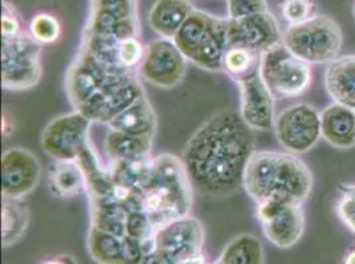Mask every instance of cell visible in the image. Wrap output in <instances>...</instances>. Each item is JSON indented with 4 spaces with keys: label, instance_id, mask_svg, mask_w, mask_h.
Listing matches in <instances>:
<instances>
[{
    "label": "cell",
    "instance_id": "6da1fadb",
    "mask_svg": "<svg viewBox=\"0 0 355 264\" xmlns=\"http://www.w3.org/2000/svg\"><path fill=\"white\" fill-rule=\"evenodd\" d=\"M251 127L234 110H222L193 132L182 162L193 191L206 197H227L243 187L254 153Z\"/></svg>",
    "mask_w": 355,
    "mask_h": 264
},
{
    "label": "cell",
    "instance_id": "7a4b0ae2",
    "mask_svg": "<svg viewBox=\"0 0 355 264\" xmlns=\"http://www.w3.org/2000/svg\"><path fill=\"white\" fill-rule=\"evenodd\" d=\"M314 178L300 156L280 151H256L247 165L243 188L256 204L276 200L301 204L311 197Z\"/></svg>",
    "mask_w": 355,
    "mask_h": 264
},
{
    "label": "cell",
    "instance_id": "3957f363",
    "mask_svg": "<svg viewBox=\"0 0 355 264\" xmlns=\"http://www.w3.org/2000/svg\"><path fill=\"white\" fill-rule=\"evenodd\" d=\"M193 187L182 160L173 155L151 158L148 176L138 197L155 230L173 220L190 216Z\"/></svg>",
    "mask_w": 355,
    "mask_h": 264
},
{
    "label": "cell",
    "instance_id": "277c9868",
    "mask_svg": "<svg viewBox=\"0 0 355 264\" xmlns=\"http://www.w3.org/2000/svg\"><path fill=\"white\" fill-rule=\"evenodd\" d=\"M342 43L340 24L327 15L317 16L304 24L288 27L282 33V44L297 59L309 65L330 64L338 59Z\"/></svg>",
    "mask_w": 355,
    "mask_h": 264
},
{
    "label": "cell",
    "instance_id": "5b68a950",
    "mask_svg": "<svg viewBox=\"0 0 355 264\" xmlns=\"http://www.w3.org/2000/svg\"><path fill=\"white\" fill-rule=\"evenodd\" d=\"M311 65L279 44L260 56V74L275 100L298 98L311 88Z\"/></svg>",
    "mask_w": 355,
    "mask_h": 264
},
{
    "label": "cell",
    "instance_id": "8992f818",
    "mask_svg": "<svg viewBox=\"0 0 355 264\" xmlns=\"http://www.w3.org/2000/svg\"><path fill=\"white\" fill-rule=\"evenodd\" d=\"M1 86L7 90H30L42 78L43 45L31 35L3 37Z\"/></svg>",
    "mask_w": 355,
    "mask_h": 264
},
{
    "label": "cell",
    "instance_id": "52a82bcc",
    "mask_svg": "<svg viewBox=\"0 0 355 264\" xmlns=\"http://www.w3.org/2000/svg\"><path fill=\"white\" fill-rule=\"evenodd\" d=\"M273 130L279 144L293 155L308 153L322 139L321 111L309 103H296L275 119Z\"/></svg>",
    "mask_w": 355,
    "mask_h": 264
},
{
    "label": "cell",
    "instance_id": "ba28073f",
    "mask_svg": "<svg viewBox=\"0 0 355 264\" xmlns=\"http://www.w3.org/2000/svg\"><path fill=\"white\" fill-rule=\"evenodd\" d=\"M92 120L76 111L53 117L42 135V146L56 162H77L90 142Z\"/></svg>",
    "mask_w": 355,
    "mask_h": 264
},
{
    "label": "cell",
    "instance_id": "9c48e42d",
    "mask_svg": "<svg viewBox=\"0 0 355 264\" xmlns=\"http://www.w3.org/2000/svg\"><path fill=\"white\" fill-rule=\"evenodd\" d=\"M256 205V217L266 239L279 249L296 246L305 230L302 205L276 200H266Z\"/></svg>",
    "mask_w": 355,
    "mask_h": 264
},
{
    "label": "cell",
    "instance_id": "30bf717a",
    "mask_svg": "<svg viewBox=\"0 0 355 264\" xmlns=\"http://www.w3.org/2000/svg\"><path fill=\"white\" fill-rule=\"evenodd\" d=\"M84 30L121 41L139 37L138 0H92Z\"/></svg>",
    "mask_w": 355,
    "mask_h": 264
},
{
    "label": "cell",
    "instance_id": "8fae6325",
    "mask_svg": "<svg viewBox=\"0 0 355 264\" xmlns=\"http://www.w3.org/2000/svg\"><path fill=\"white\" fill-rule=\"evenodd\" d=\"M186 62L187 59L177 44L161 37L145 46L138 74L157 88H175L186 74Z\"/></svg>",
    "mask_w": 355,
    "mask_h": 264
},
{
    "label": "cell",
    "instance_id": "7c38bea8",
    "mask_svg": "<svg viewBox=\"0 0 355 264\" xmlns=\"http://www.w3.org/2000/svg\"><path fill=\"white\" fill-rule=\"evenodd\" d=\"M139 78L138 72L116 78L76 111L83 113L92 122L107 124L121 111L145 94Z\"/></svg>",
    "mask_w": 355,
    "mask_h": 264
},
{
    "label": "cell",
    "instance_id": "4fadbf2b",
    "mask_svg": "<svg viewBox=\"0 0 355 264\" xmlns=\"http://www.w3.org/2000/svg\"><path fill=\"white\" fill-rule=\"evenodd\" d=\"M230 45L261 56L276 45L282 44L279 21L269 11L243 19H227Z\"/></svg>",
    "mask_w": 355,
    "mask_h": 264
},
{
    "label": "cell",
    "instance_id": "5bb4252c",
    "mask_svg": "<svg viewBox=\"0 0 355 264\" xmlns=\"http://www.w3.org/2000/svg\"><path fill=\"white\" fill-rule=\"evenodd\" d=\"M240 88V117L253 131H269L275 126V97L261 78L260 68L235 81Z\"/></svg>",
    "mask_w": 355,
    "mask_h": 264
},
{
    "label": "cell",
    "instance_id": "9a60e30c",
    "mask_svg": "<svg viewBox=\"0 0 355 264\" xmlns=\"http://www.w3.org/2000/svg\"><path fill=\"white\" fill-rule=\"evenodd\" d=\"M205 245V229L199 220L187 216L159 227L154 235V249L182 262L202 254Z\"/></svg>",
    "mask_w": 355,
    "mask_h": 264
},
{
    "label": "cell",
    "instance_id": "2e32d148",
    "mask_svg": "<svg viewBox=\"0 0 355 264\" xmlns=\"http://www.w3.org/2000/svg\"><path fill=\"white\" fill-rule=\"evenodd\" d=\"M122 75L107 72L97 59L80 49L67 73L65 81L67 94L74 110H80L101 88Z\"/></svg>",
    "mask_w": 355,
    "mask_h": 264
},
{
    "label": "cell",
    "instance_id": "e0dca14e",
    "mask_svg": "<svg viewBox=\"0 0 355 264\" xmlns=\"http://www.w3.org/2000/svg\"><path fill=\"white\" fill-rule=\"evenodd\" d=\"M42 177L37 158L26 148L7 149L1 159V194L6 198H24L35 191Z\"/></svg>",
    "mask_w": 355,
    "mask_h": 264
},
{
    "label": "cell",
    "instance_id": "ac0fdd59",
    "mask_svg": "<svg viewBox=\"0 0 355 264\" xmlns=\"http://www.w3.org/2000/svg\"><path fill=\"white\" fill-rule=\"evenodd\" d=\"M88 252L98 264H141L145 251L139 242L129 236H117L90 227Z\"/></svg>",
    "mask_w": 355,
    "mask_h": 264
},
{
    "label": "cell",
    "instance_id": "d6986e66",
    "mask_svg": "<svg viewBox=\"0 0 355 264\" xmlns=\"http://www.w3.org/2000/svg\"><path fill=\"white\" fill-rule=\"evenodd\" d=\"M322 139L331 147L350 149L355 146V110L333 102L321 111Z\"/></svg>",
    "mask_w": 355,
    "mask_h": 264
},
{
    "label": "cell",
    "instance_id": "ffe728a7",
    "mask_svg": "<svg viewBox=\"0 0 355 264\" xmlns=\"http://www.w3.org/2000/svg\"><path fill=\"white\" fill-rule=\"evenodd\" d=\"M231 48L227 33V19L215 17L202 41L193 49L189 59L200 69L223 72L224 59Z\"/></svg>",
    "mask_w": 355,
    "mask_h": 264
},
{
    "label": "cell",
    "instance_id": "44dd1931",
    "mask_svg": "<svg viewBox=\"0 0 355 264\" xmlns=\"http://www.w3.org/2000/svg\"><path fill=\"white\" fill-rule=\"evenodd\" d=\"M325 88L334 102L355 110V55L342 56L329 64Z\"/></svg>",
    "mask_w": 355,
    "mask_h": 264
},
{
    "label": "cell",
    "instance_id": "7402d4cb",
    "mask_svg": "<svg viewBox=\"0 0 355 264\" xmlns=\"http://www.w3.org/2000/svg\"><path fill=\"white\" fill-rule=\"evenodd\" d=\"M109 129L137 136L154 138L157 131V115L146 94L121 111L107 123Z\"/></svg>",
    "mask_w": 355,
    "mask_h": 264
},
{
    "label": "cell",
    "instance_id": "603a6c76",
    "mask_svg": "<svg viewBox=\"0 0 355 264\" xmlns=\"http://www.w3.org/2000/svg\"><path fill=\"white\" fill-rule=\"evenodd\" d=\"M193 10L189 0H155L148 12L150 27L163 39L173 40Z\"/></svg>",
    "mask_w": 355,
    "mask_h": 264
},
{
    "label": "cell",
    "instance_id": "cb8c5ba5",
    "mask_svg": "<svg viewBox=\"0 0 355 264\" xmlns=\"http://www.w3.org/2000/svg\"><path fill=\"white\" fill-rule=\"evenodd\" d=\"M153 139L109 129L105 136V151L112 162H142L150 158Z\"/></svg>",
    "mask_w": 355,
    "mask_h": 264
},
{
    "label": "cell",
    "instance_id": "d4e9b609",
    "mask_svg": "<svg viewBox=\"0 0 355 264\" xmlns=\"http://www.w3.org/2000/svg\"><path fill=\"white\" fill-rule=\"evenodd\" d=\"M49 188L58 197L69 198L88 191L87 177L78 162H56L49 169Z\"/></svg>",
    "mask_w": 355,
    "mask_h": 264
},
{
    "label": "cell",
    "instance_id": "484cf974",
    "mask_svg": "<svg viewBox=\"0 0 355 264\" xmlns=\"http://www.w3.org/2000/svg\"><path fill=\"white\" fill-rule=\"evenodd\" d=\"M30 223V209L24 198L3 197L1 207V243L10 247L17 243L26 234Z\"/></svg>",
    "mask_w": 355,
    "mask_h": 264
},
{
    "label": "cell",
    "instance_id": "4316f807",
    "mask_svg": "<svg viewBox=\"0 0 355 264\" xmlns=\"http://www.w3.org/2000/svg\"><path fill=\"white\" fill-rule=\"evenodd\" d=\"M215 264H264L263 243L254 235H236L225 245Z\"/></svg>",
    "mask_w": 355,
    "mask_h": 264
},
{
    "label": "cell",
    "instance_id": "83f0119b",
    "mask_svg": "<svg viewBox=\"0 0 355 264\" xmlns=\"http://www.w3.org/2000/svg\"><path fill=\"white\" fill-rule=\"evenodd\" d=\"M215 17L216 16L193 8L183 26L179 28L173 41L186 56V59H189L193 49L202 41Z\"/></svg>",
    "mask_w": 355,
    "mask_h": 264
},
{
    "label": "cell",
    "instance_id": "f1b7e54d",
    "mask_svg": "<svg viewBox=\"0 0 355 264\" xmlns=\"http://www.w3.org/2000/svg\"><path fill=\"white\" fill-rule=\"evenodd\" d=\"M277 8L288 27H295L322 15L317 0H279Z\"/></svg>",
    "mask_w": 355,
    "mask_h": 264
},
{
    "label": "cell",
    "instance_id": "f546056e",
    "mask_svg": "<svg viewBox=\"0 0 355 264\" xmlns=\"http://www.w3.org/2000/svg\"><path fill=\"white\" fill-rule=\"evenodd\" d=\"M260 64V56L252 53L250 50L231 46L225 55L223 72L228 74L234 81L237 78L250 73L252 69L259 66Z\"/></svg>",
    "mask_w": 355,
    "mask_h": 264
},
{
    "label": "cell",
    "instance_id": "4dcf8cb0",
    "mask_svg": "<svg viewBox=\"0 0 355 264\" xmlns=\"http://www.w3.org/2000/svg\"><path fill=\"white\" fill-rule=\"evenodd\" d=\"M30 35L40 44H52L59 40L61 27L59 20L51 14H37L30 24Z\"/></svg>",
    "mask_w": 355,
    "mask_h": 264
},
{
    "label": "cell",
    "instance_id": "1f68e13d",
    "mask_svg": "<svg viewBox=\"0 0 355 264\" xmlns=\"http://www.w3.org/2000/svg\"><path fill=\"white\" fill-rule=\"evenodd\" d=\"M336 213L340 222L355 234V184L340 185Z\"/></svg>",
    "mask_w": 355,
    "mask_h": 264
},
{
    "label": "cell",
    "instance_id": "d6a6232c",
    "mask_svg": "<svg viewBox=\"0 0 355 264\" xmlns=\"http://www.w3.org/2000/svg\"><path fill=\"white\" fill-rule=\"evenodd\" d=\"M228 17L231 20L243 19L268 11L266 0H227Z\"/></svg>",
    "mask_w": 355,
    "mask_h": 264
},
{
    "label": "cell",
    "instance_id": "836d02e7",
    "mask_svg": "<svg viewBox=\"0 0 355 264\" xmlns=\"http://www.w3.org/2000/svg\"><path fill=\"white\" fill-rule=\"evenodd\" d=\"M1 10H3V12H1V35H3V37H11V36H16V35L21 33L19 16H17L14 4L8 3L7 0H3Z\"/></svg>",
    "mask_w": 355,
    "mask_h": 264
},
{
    "label": "cell",
    "instance_id": "e575fe53",
    "mask_svg": "<svg viewBox=\"0 0 355 264\" xmlns=\"http://www.w3.org/2000/svg\"><path fill=\"white\" fill-rule=\"evenodd\" d=\"M141 264H179L175 262L174 259L163 255L161 252L153 249L151 252L146 254L144 258H142V262Z\"/></svg>",
    "mask_w": 355,
    "mask_h": 264
},
{
    "label": "cell",
    "instance_id": "d590c367",
    "mask_svg": "<svg viewBox=\"0 0 355 264\" xmlns=\"http://www.w3.org/2000/svg\"><path fill=\"white\" fill-rule=\"evenodd\" d=\"M342 264H355V242L345 252L342 258Z\"/></svg>",
    "mask_w": 355,
    "mask_h": 264
},
{
    "label": "cell",
    "instance_id": "8d00e7d4",
    "mask_svg": "<svg viewBox=\"0 0 355 264\" xmlns=\"http://www.w3.org/2000/svg\"><path fill=\"white\" fill-rule=\"evenodd\" d=\"M43 264H76V262H74L73 258H71L68 255H62V256H56L53 259L45 261Z\"/></svg>",
    "mask_w": 355,
    "mask_h": 264
},
{
    "label": "cell",
    "instance_id": "74e56055",
    "mask_svg": "<svg viewBox=\"0 0 355 264\" xmlns=\"http://www.w3.org/2000/svg\"><path fill=\"white\" fill-rule=\"evenodd\" d=\"M179 264H207V262H206V258L203 256V254H199V255H195V256L179 262Z\"/></svg>",
    "mask_w": 355,
    "mask_h": 264
},
{
    "label": "cell",
    "instance_id": "f35d334b",
    "mask_svg": "<svg viewBox=\"0 0 355 264\" xmlns=\"http://www.w3.org/2000/svg\"><path fill=\"white\" fill-rule=\"evenodd\" d=\"M354 16H355V4H354Z\"/></svg>",
    "mask_w": 355,
    "mask_h": 264
}]
</instances>
